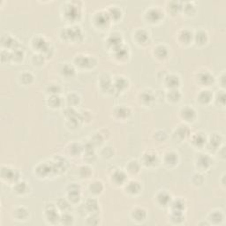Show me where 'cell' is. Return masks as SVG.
Returning <instances> with one entry per match:
<instances>
[{"label": "cell", "instance_id": "obj_1", "mask_svg": "<svg viewBox=\"0 0 226 226\" xmlns=\"http://www.w3.org/2000/svg\"><path fill=\"white\" fill-rule=\"evenodd\" d=\"M181 115H182V117L185 118L187 121H192L195 117V112L193 108L186 107L182 110Z\"/></svg>", "mask_w": 226, "mask_h": 226}, {"label": "cell", "instance_id": "obj_2", "mask_svg": "<svg viewBox=\"0 0 226 226\" xmlns=\"http://www.w3.org/2000/svg\"><path fill=\"white\" fill-rule=\"evenodd\" d=\"M132 216L136 221H143L146 217V211L142 208H136L132 212Z\"/></svg>", "mask_w": 226, "mask_h": 226}, {"label": "cell", "instance_id": "obj_3", "mask_svg": "<svg viewBox=\"0 0 226 226\" xmlns=\"http://www.w3.org/2000/svg\"><path fill=\"white\" fill-rule=\"evenodd\" d=\"M148 17L149 18L151 22H156L157 20L161 19L162 13L159 12L158 9H151L148 13Z\"/></svg>", "mask_w": 226, "mask_h": 226}, {"label": "cell", "instance_id": "obj_4", "mask_svg": "<svg viewBox=\"0 0 226 226\" xmlns=\"http://www.w3.org/2000/svg\"><path fill=\"white\" fill-rule=\"evenodd\" d=\"M199 80L205 85H209L211 84V82H213V76H211L208 73L205 72L202 73L199 75Z\"/></svg>", "mask_w": 226, "mask_h": 226}, {"label": "cell", "instance_id": "obj_5", "mask_svg": "<svg viewBox=\"0 0 226 226\" xmlns=\"http://www.w3.org/2000/svg\"><path fill=\"white\" fill-rule=\"evenodd\" d=\"M178 83H179V80L178 76L170 75L167 77V84L170 88H175L178 85Z\"/></svg>", "mask_w": 226, "mask_h": 226}, {"label": "cell", "instance_id": "obj_6", "mask_svg": "<svg viewBox=\"0 0 226 226\" xmlns=\"http://www.w3.org/2000/svg\"><path fill=\"white\" fill-rule=\"evenodd\" d=\"M155 53L156 54L157 57L163 58L167 56V49L164 46H158L155 49Z\"/></svg>", "mask_w": 226, "mask_h": 226}, {"label": "cell", "instance_id": "obj_7", "mask_svg": "<svg viewBox=\"0 0 226 226\" xmlns=\"http://www.w3.org/2000/svg\"><path fill=\"white\" fill-rule=\"evenodd\" d=\"M113 178H114V181L117 184H121L124 182L125 178H126V175L122 172V171H117L114 173L113 175Z\"/></svg>", "mask_w": 226, "mask_h": 226}, {"label": "cell", "instance_id": "obj_8", "mask_svg": "<svg viewBox=\"0 0 226 226\" xmlns=\"http://www.w3.org/2000/svg\"><path fill=\"white\" fill-rule=\"evenodd\" d=\"M210 99H211V94L209 91H202L199 95V100L203 103H208Z\"/></svg>", "mask_w": 226, "mask_h": 226}, {"label": "cell", "instance_id": "obj_9", "mask_svg": "<svg viewBox=\"0 0 226 226\" xmlns=\"http://www.w3.org/2000/svg\"><path fill=\"white\" fill-rule=\"evenodd\" d=\"M90 189H91V192H93L94 193H101V191L103 190L102 183L99 182V181H94L93 183H91Z\"/></svg>", "mask_w": 226, "mask_h": 226}, {"label": "cell", "instance_id": "obj_10", "mask_svg": "<svg viewBox=\"0 0 226 226\" xmlns=\"http://www.w3.org/2000/svg\"><path fill=\"white\" fill-rule=\"evenodd\" d=\"M136 38H137L138 42H140L141 43L144 42L148 39V34L144 30H140L136 33Z\"/></svg>", "mask_w": 226, "mask_h": 226}, {"label": "cell", "instance_id": "obj_11", "mask_svg": "<svg viewBox=\"0 0 226 226\" xmlns=\"http://www.w3.org/2000/svg\"><path fill=\"white\" fill-rule=\"evenodd\" d=\"M126 189L128 190V192H130V193H138L139 190H140V186H139V184H138L137 182L132 181V182L129 183L128 187Z\"/></svg>", "mask_w": 226, "mask_h": 226}, {"label": "cell", "instance_id": "obj_12", "mask_svg": "<svg viewBox=\"0 0 226 226\" xmlns=\"http://www.w3.org/2000/svg\"><path fill=\"white\" fill-rule=\"evenodd\" d=\"M166 196H168V194L167 193H161L159 195H158V201H159V202H160V204L161 205H164V206H165L168 202H169L170 201V197L168 198H166V199H164Z\"/></svg>", "mask_w": 226, "mask_h": 226}, {"label": "cell", "instance_id": "obj_13", "mask_svg": "<svg viewBox=\"0 0 226 226\" xmlns=\"http://www.w3.org/2000/svg\"><path fill=\"white\" fill-rule=\"evenodd\" d=\"M177 161V155L170 152V153H168L166 155V157H165V162L166 164H175Z\"/></svg>", "mask_w": 226, "mask_h": 226}, {"label": "cell", "instance_id": "obj_14", "mask_svg": "<svg viewBox=\"0 0 226 226\" xmlns=\"http://www.w3.org/2000/svg\"><path fill=\"white\" fill-rule=\"evenodd\" d=\"M205 139L202 135H201V133H197V135H195V137L193 138V143H195L197 146H201L204 144Z\"/></svg>", "mask_w": 226, "mask_h": 226}, {"label": "cell", "instance_id": "obj_15", "mask_svg": "<svg viewBox=\"0 0 226 226\" xmlns=\"http://www.w3.org/2000/svg\"><path fill=\"white\" fill-rule=\"evenodd\" d=\"M169 98L170 101H173V102H176V101H178L179 98H180V94L178 93V90H171L169 93Z\"/></svg>", "mask_w": 226, "mask_h": 226}, {"label": "cell", "instance_id": "obj_16", "mask_svg": "<svg viewBox=\"0 0 226 226\" xmlns=\"http://www.w3.org/2000/svg\"><path fill=\"white\" fill-rule=\"evenodd\" d=\"M202 156L200 157L199 159V165L200 166H202L203 168H207V165H208V163H209V158L204 155H201Z\"/></svg>", "mask_w": 226, "mask_h": 226}, {"label": "cell", "instance_id": "obj_17", "mask_svg": "<svg viewBox=\"0 0 226 226\" xmlns=\"http://www.w3.org/2000/svg\"><path fill=\"white\" fill-rule=\"evenodd\" d=\"M62 73L65 75H72L74 73V70L72 66H70L69 65H65L63 68H62Z\"/></svg>", "mask_w": 226, "mask_h": 226}, {"label": "cell", "instance_id": "obj_18", "mask_svg": "<svg viewBox=\"0 0 226 226\" xmlns=\"http://www.w3.org/2000/svg\"><path fill=\"white\" fill-rule=\"evenodd\" d=\"M206 38H207V35L204 32H199L196 35V41L199 43H204L206 42Z\"/></svg>", "mask_w": 226, "mask_h": 226}, {"label": "cell", "instance_id": "obj_19", "mask_svg": "<svg viewBox=\"0 0 226 226\" xmlns=\"http://www.w3.org/2000/svg\"><path fill=\"white\" fill-rule=\"evenodd\" d=\"M210 218L211 219H209V220H211V221H217V222H220V221H222V219H223V216H222V214L220 213V212H213L211 215H210Z\"/></svg>", "mask_w": 226, "mask_h": 226}, {"label": "cell", "instance_id": "obj_20", "mask_svg": "<svg viewBox=\"0 0 226 226\" xmlns=\"http://www.w3.org/2000/svg\"><path fill=\"white\" fill-rule=\"evenodd\" d=\"M152 158H156V155L149 153L148 155H145V163L147 164H151L155 163V160H152Z\"/></svg>", "mask_w": 226, "mask_h": 226}, {"label": "cell", "instance_id": "obj_21", "mask_svg": "<svg viewBox=\"0 0 226 226\" xmlns=\"http://www.w3.org/2000/svg\"><path fill=\"white\" fill-rule=\"evenodd\" d=\"M95 204H97V203L95 202V201H94V200H89V201H88V203H87V207H88V208L90 211L94 212V210L97 209V207H98V206L95 205Z\"/></svg>", "mask_w": 226, "mask_h": 226}, {"label": "cell", "instance_id": "obj_22", "mask_svg": "<svg viewBox=\"0 0 226 226\" xmlns=\"http://www.w3.org/2000/svg\"><path fill=\"white\" fill-rule=\"evenodd\" d=\"M61 220H62L63 224H65V221H68V223H69V225H70V224H72V223H73L74 218H73V216H72L71 215H69V214H65V215H64V216L61 218Z\"/></svg>", "mask_w": 226, "mask_h": 226}]
</instances>
